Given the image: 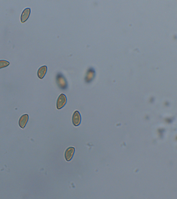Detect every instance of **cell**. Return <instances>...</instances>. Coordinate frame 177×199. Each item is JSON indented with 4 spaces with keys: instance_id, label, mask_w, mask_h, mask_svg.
Instances as JSON below:
<instances>
[{
    "instance_id": "obj_5",
    "label": "cell",
    "mask_w": 177,
    "mask_h": 199,
    "mask_svg": "<svg viewBox=\"0 0 177 199\" xmlns=\"http://www.w3.org/2000/svg\"><path fill=\"white\" fill-rule=\"evenodd\" d=\"M75 149L74 147H70L65 151V157L67 161H70L74 156Z\"/></svg>"
},
{
    "instance_id": "obj_8",
    "label": "cell",
    "mask_w": 177,
    "mask_h": 199,
    "mask_svg": "<svg viewBox=\"0 0 177 199\" xmlns=\"http://www.w3.org/2000/svg\"><path fill=\"white\" fill-rule=\"evenodd\" d=\"M47 67L45 65L43 66L38 69V76L40 79H43L47 73Z\"/></svg>"
},
{
    "instance_id": "obj_1",
    "label": "cell",
    "mask_w": 177,
    "mask_h": 199,
    "mask_svg": "<svg viewBox=\"0 0 177 199\" xmlns=\"http://www.w3.org/2000/svg\"><path fill=\"white\" fill-rule=\"evenodd\" d=\"M57 84L59 87L62 90H66L68 88V82L62 73H58L56 77Z\"/></svg>"
},
{
    "instance_id": "obj_9",
    "label": "cell",
    "mask_w": 177,
    "mask_h": 199,
    "mask_svg": "<svg viewBox=\"0 0 177 199\" xmlns=\"http://www.w3.org/2000/svg\"><path fill=\"white\" fill-rule=\"evenodd\" d=\"M10 63L8 61L4 60H0V69L6 67Z\"/></svg>"
},
{
    "instance_id": "obj_2",
    "label": "cell",
    "mask_w": 177,
    "mask_h": 199,
    "mask_svg": "<svg viewBox=\"0 0 177 199\" xmlns=\"http://www.w3.org/2000/svg\"><path fill=\"white\" fill-rule=\"evenodd\" d=\"M96 76V71L93 67L88 68L86 72L85 77V81L87 84H90L93 81Z\"/></svg>"
},
{
    "instance_id": "obj_6",
    "label": "cell",
    "mask_w": 177,
    "mask_h": 199,
    "mask_svg": "<svg viewBox=\"0 0 177 199\" xmlns=\"http://www.w3.org/2000/svg\"><path fill=\"white\" fill-rule=\"evenodd\" d=\"M30 9L29 8H27L24 9L21 15V22L24 23L28 20L30 13Z\"/></svg>"
},
{
    "instance_id": "obj_3",
    "label": "cell",
    "mask_w": 177,
    "mask_h": 199,
    "mask_svg": "<svg viewBox=\"0 0 177 199\" xmlns=\"http://www.w3.org/2000/svg\"><path fill=\"white\" fill-rule=\"evenodd\" d=\"M67 99V96L64 94H61L57 98V107L58 109H60L66 105Z\"/></svg>"
},
{
    "instance_id": "obj_7",
    "label": "cell",
    "mask_w": 177,
    "mask_h": 199,
    "mask_svg": "<svg viewBox=\"0 0 177 199\" xmlns=\"http://www.w3.org/2000/svg\"><path fill=\"white\" fill-rule=\"evenodd\" d=\"M28 114L23 115L21 117L19 121V125L22 128H24L28 120Z\"/></svg>"
},
{
    "instance_id": "obj_4",
    "label": "cell",
    "mask_w": 177,
    "mask_h": 199,
    "mask_svg": "<svg viewBox=\"0 0 177 199\" xmlns=\"http://www.w3.org/2000/svg\"><path fill=\"white\" fill-rule=\"evenodd\" d=\"M73 124L75 126H78L80 125L81 121V117L80 112L76 111L73 114L72 118Z\"/></svg>"
}]
</instances>
